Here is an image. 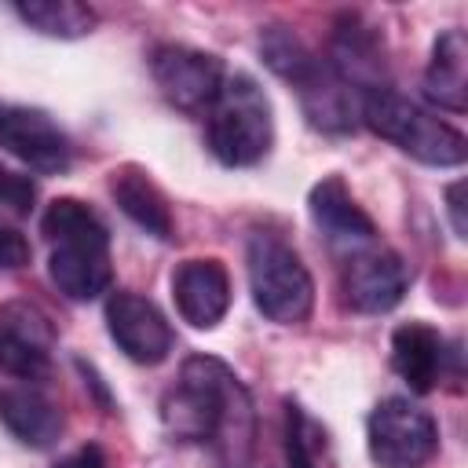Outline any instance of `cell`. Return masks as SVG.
<instances>
[{"mask_svg":"<svg viewBox=\"0 0 468 468\" xmlns=\"http://www.w3.org/2000/svg\"><path fill=\"white\" fill-rule=\"evenodd\" d=\"M161 420L183 442H205L219 468H249L256 413L234 369L212 355H190L179 380L161 395Z\"/></svg>","mask_w":468,"mask_h":468,"instance_id":"1","label":"cell"},{"mask_svg":"<svg viewBox=\"0 0 468 468\" xmlns=\"http://www.w3.org/2000/svg\"><path fill=\"white\" fill-rule=\"evenodd\" d=\"M40 234L51 245L48 274L66 300H95L113 282L110 230L77 197H58L40 219Z\"/></svg>","mask_w":468,"mask_h":468,"instance_id":"2","label":"cell"},{"mask_svg":"<svg viewBox=\"0 0 468 468\" xmlns=\"http://www.w3.org/2000/svg\"><path fill=\"white\" fill-rule=\"evenodd\" d=\"M260 55L263 62L296 88L303 117L311 128L325 135H347L358 124V95L336 77V69L314 55L289 26H267L260 33Z\"/></svg>","mask_w":468,"mask_h":468,"instance_id":"3","label":"cell"},{"mask_svg":"<svg viewBox=\"0 0 468 468\" xmlns=\"http://www.w3.org/2000/svg\"><path fill=\"white\" fill-rule=\"evenodd\" d=\"M358 121L369 132H377L380 139L395 143L402 154H410V157H417L424 165L453 168V165H461L468 157V143L453 124L439 121L420 102L406 99L402 91H395L388 84L362 95Z\"/></svg>","mask_w":468,"mask_h":468,"instance_id":"4","label":"cell"},{"mask_svg":"<svg viewBox=\"0 0 468 468\" xmlns=\"http://www.w3.org/2000/svg\"><path fill=\"white\" fill-rule=\"evenodd\" d=\"M205 139L212 157L227 168H249L271 154L274 143L271 99L249 73H234L223 80L216 102L208 106Z\"/></svg>","mask_w":468,"mask_h":468,"instance_id":"5","label":"cell"},{"mask_svg":"<svg viewBox=\"0 0 468 468\" xmlns=\"http://www.w3.org/2000/svg\"><path fill=\"white\" fill-rule=\"evenodd\" d=\"M245 263H249V289L263 318L278 325L307 322L314 307V278L292 245H285L278 234L260 230L249 238Z\"/></svg>","mask_w":468,"mask_h":468,"instance_id":"6","label":"cell"},{"mask_svg":"<svg viewBox=\"0 0 468 468\" xmlns=\"http://www.w3.org/2000/svg\"><path fill=\"white\" fill-rule=\"evenodd\" d=\"M366 439H369V457L380 468H424L439 453L435 417L402 395H391L373 406Z\"/></svg>","mask_w":468,"mask_h":468,"instance_id":"7","label":"cell"},{"mask_svg":"<svg viewBox=\"0 0 468 468\" xmlns=\"http://www.w3.org/2000/svg\"><path fill=\"white\" fill-rule=\"evenodd\" d=\"M150 73H154L157 91L176 110H186V113L208 110L216 102L223 80H227L219 55L197 51V48H186V44H161V48H154Z\"/></svg>","mask_w":468,"mask_h":468,"instance_id":"8","label":"cell"},{"mask_svg":"<svg viewBox=\"0 0 468 468\" xmlns=\"http://www.w3.org/2000/svg\"><path fill=\"white\" fill-rule=\"evenodd\" d=\"M55 355L51 318L29 303L11 300L0 307V369L15 380H40Z\"/></svg>","mask_w":468,"mask_h":468,"instance_id":"9","label":"cell"},{"mask_svg":"<svg viewBox=\"0 0 468 468\" xmlns=\"http://www.w3.org/2000/svg\"><path fill=\"white\" fill-rule=\"evenodd\" d=\"M106 325L117 347L139 366L165 362L176 344V333L161 314V307L139 292H113L106 300Z\"/></svg>","mask_w":468,"mask_h":468,"instance_id":"10","label":"cell"},{"mask_svg":"<svg viewBox=\"0 0 468 468\" xmlns=\"http://www.w3.org/2000/svg\"><path fill=\"white\" fill-rule=\"evenodd\" d=\"M0 146L44 176H58L73 161L69 135L44 110H29V106L0 110Z\"/></svg>","mask_w":468,"mask_h":468,"instance_id":"11","label":"cell"},{"mask_svg":"<svg viewBox=\"0 0 468 468\" xmlns=\"http://www.w3.org/2000/svg\"><path fill=\"white\" fill-rule=\"evenodd\" d=\"M344 303L358 314H384L402 303L410 289V267L391 249L355 252L344 267Z\"/></svg>","mask_w":468,"mask_h":468,"instance_id":"12","label":"cell"},{"mask_svg":"<svg viewBox=\"0 0 468 468\" xmlns=\"http://www.w3.org/2000/svg\"><path fill=\"white\" fill-rule=\"evenodd\" d=\"M336 77L362 99L373 88H384V37L362 15H340L329 37V58Z\"/></svg>","mask_w":468,"mask_h":468,"instance_id":"13","label":"cell"},{"mask_svg":"<svg viewBox=\"0 0 468 468\" xmlns=\"http://www.w3.org/2000/svg\"><path fill=\"white\" fill-rule=\"evenodd\" d=\"M172 296L194 329H212L230 307V278L219 260H186L172 274Z\"/></svg>","mask_w":468,"mask_h":468,"instance_id":"14","label":"cell"},{"mask_svg":"<svg viewBox=\"0 0 468 468\" xmlns=\"http://www.w3.org/2000/svg\"><path fill=\"white\" fill-rule=\"evenodd\" d=\"M307 208H311L314 227L325 234V241L333 249L358 252L362 245H369L377 238L373 219L358 208V201L351 197V190L340 176H325L322 183H314L311 197H307Z\"/></svg>","mask_w":468,"mask_h":468,"instance_id":"15","label":"cell"},{"mask_svg":"<svg viewBox=\"0 0 468 468\" xmlns=\"http://www.w3.org/2000/svg\"><path fill=\"white\" fill-rule=\"evenodd\" d=\"M442 362H446V340L428 322L413 318L391 333V366L410 384V391L428 395L442 377Z\"/></svg>","mask_w":468,"mask_h":468,"instance_id":"16","label":"cell"},{"mask_svg":"<svg viewBox=\"0 0 468 468\" xmlns=\"http://www.w3.org/2000/svg\"><path fill=\"white\" fill-rule=\"evenodd\" d=\"M0 420L18 442L33 450H48L62 435V410L33 384L0 388Z\"/></svg>","mask_w":468,"mask_h":468,"instance_id":"17","label":"cell"},{"mask_svg":"<svg viewBox=\"0 0 468 468\" xmlns=\"http://www.w3.org/2000/svg\"><path fill=\"white\" fill-rule=\"evenodd\" d=\"M468 40L461 29H442L431 44V58L424 69V99L450 110L464 113L468 106Z\"/></svg>","mask_w":468,"mask_h":468,"instance_id":"18","label":"cell"},{"mask_svg":"<svg viewBox=\"0 0 468 468\" xmlns=\"http://www.w3.org/2000/svg\"><path fill=\"white\" fill-rule=\"evenodd\" d=\"M110 194L113 201L121 205V212L143 227L146 234L168 241L172 230H176V219H172V208H168V197L161 194V186L135 165H124L110 176Z\"/></svg>","mask_w":468,"mask_h":468,"instance_id":"19","label":"cell"},{"mask_svg":"<svg viewBox=\"0 0 468 468\" xmlns=\"http://www.w3.org/2000/svg\"><path fill=\"white\" fill-rule=\"evenodd\" d=\"M15 11L37 33L62 37V40H73L95 29V11L77 0H29V4H15Z\"/></svg>","mask_w":468,"mask_h":468,"instance_id":"20","label":"cell"},{"mask_svg":"<svg viewBox=\"0 0 468 468\" xmlns=\"http://www.w3.org/2000/svg\"><path fill=\"white\" fill-rule=\"evenodd\" d=\"M285 457H289V468H318L314 461V450H311V420L303 417V410L296 402H285Z\"/></svg>","mask_w":468,"mask_h":468,"instance_id":"21","label":"cell"},{"mask_svg":"<svg viewBox=\"0 0 468 468\" xmlns=\"http://www.w3.org/2000/svg\"><path fill=\"white\" fill-rule=\"evenodd\" d=\"M33 201H37V183L26 172L0 165V208H7L11 216H29Z\"/></svg>","mask_w":468,"mask_h":468,"instance_id":"22","label":"cell"},{"mask_svg":"<svg viewBox=\"0 0 468 468\" xmlns=\"http://www.w3.org/2000/svg\"><path fill=\"white\" fill-rule=\"evenodd\" d=\"M26 263H29V241L0 219V267L15 271V267H26Z\"/></svg>","mask_w":468,"mask_h":468,"instance_id":"23","label":"cell"},{"mask_svg":"<svg viewBox=\"0 0 468 468\" xmlns=\"http://www.w3.org/2000/svg\"><path fill=\"white\" fill-rule=\"evenodd\" d=\"M446 212H450L453 234L464 238L468 234V219H464V179H457V183L446 186Z\"/></svg>","mask_w":468,"mask_h":468,"instance_id":"24","label":"cell"},{"mask_svg":"<svg viewBox=\"0 0 468 468\" xmlns=\"http://www.w3.org/2000/svg\"><path fill=\"white\" fill-rule=\"evenodd\" d=\"M55 468H106V453L95 442H88V446H77L69 457H62Z\"/></svg>","mask_w":468,"mask_h":468,"instance_id":"25","label":"cell"}]
</instances>
